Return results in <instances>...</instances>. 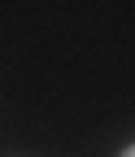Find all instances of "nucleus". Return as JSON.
I'll return each instance as SVG.
<instances>
[{
    "label": "nucleus",
    "instance_id": "1",
    "mask_svg": "<svg viewBox=\"0 0 135 157\" xmlns=\"http://www.w3.org/2000/svg\"><path fill=\"white\" fill-rule=\"evenodd\" d=\"M122 157H135V148H126V153H122Z\"/></svg>",
    "mask_w": 135,
    "mask_h": 157
}]
</instances>
